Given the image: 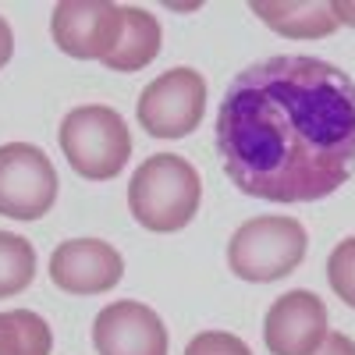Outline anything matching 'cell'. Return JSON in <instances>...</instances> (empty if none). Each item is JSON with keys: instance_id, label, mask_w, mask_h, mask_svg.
Listing matches in <instances>:
<instances>
[{"instance_id": "7a4b0ae2", "label": "cell", "mask_w": 355, "mask_h": 355, "mask_svg": "<svg viewBox=\"0 0 355 355\" xmlns=\"http://www.w3.org/2000/svg\"><path fill=\"white\" fill-rule=\"evenodd\" d=\"M202 202L199 171L178 153L146 157L128 182V210L132 217L157 234H171L192 224Z\"/></svg>"}, {"instance_id": "52a82bcc", "label": "cell", "mask_w": 355, "mask_h": 355, "mask_svg": "<svg viewBox=\"0 0 355 355\" xmlns=\"http://www.w3.org/2000/svg\"><path fill=\"white\" fill-rule=\"evenodd\" d=\"M50 36L75 61H103L121 40V8L110 0H61L50 15Z\"/></svg>"}, {"instance_id": "e0dca14e", "label": "cell", "mask_w": 355, "mask_h": 355, "mask_svg": "<svg viewBox=\"0 0 355 355\" xmlns=\"http://www.w3.org/2000/svg\"><path fill=\"white\" fill-rule=\"evenodd\" d=\"M313 355H355V341L341 331H327V338H323V345Z\"/></svg>"}, {"instance_id": "9c48e42d", "label": "cell", "mask_w": 355, "mask_h": 355, "mask_svg": "<svg viewBox=\"0 0 355 355\" xmlns=\"http://www.w3.org/2000/svg\"><path fill=\"white\" fill-rule=\"evenodd\" d=\"M125 277V259L103 239H68L50 256V281L68 295H103Z\"/></svg>"}, {"instance_id": "ac0fdd59", "label": "cell", "mask_w": 355, "mask_h": 355, "mask_svg": "<svg viewBox=\"0 0 355 355\" xmlns=\"http://www.w3.org/2000/svg\"><path fill=\"white\" fill-rule=\"evenodd\" d=\"M11 53H15V33H11V21H8V18H0V68H8Z\"/></svg>"}, {"instance_id": "277c9868", "label": "cell", "mask_w": 355, "mask_h": 355, "mask_svg": "<svg viewBox=\"0 0 355 355\" xmlns=\"http://www.w3.org/2000/svg\"><path fill=\"white\" fill-rule=\"evenodd\" d=\"M309 234L295 217H252L227 242V266L249 284H270L299 270Z\"/></svg>"}, {"instance_id": "30bf717a", "label": "cell", "mask_w": 355, "mask_h": 355, "mask_svg": "<svg viewBox=\"0 0 355 355\" xmlns=\"http://www.w3.org/2000/svg\"><path fill=\"white\" fill-rule=\"evenodd\" d=\"M93 345L100 355H167V327L150 306L121 299L96 313Z\"/></svg>"}, {"instance_id": "2e32d148", "label": "cell", "mask_w": 355, "mask_h": 355, "mask_svg": "<svg viewBox=\"0 0 355 355\" xmlns=\"http://www.w3.org/2000/svg\"><path fill=\"white\" fill-rule=\"evenodd\" d=\"M185 355H252V348L239 338V334H227V331H202L189 341Z\"/></svg>"}, {"instance_id": "8992f818", "label": "cell", "mask_w": 355, "mask_h": 355, "mask_svg": "<svg viewBox=\"0 0 355 355\" xmlns=\"http://www.w3.org/2000/svg\"><path fill=\"white\" fill-rule=\"evenodd\" d=\"M206 78L196 68H171L139 93L135 117L153 139H185L202 125Z\"/></svg>"}, {"instance_id": "d6986e66", "label": "cell", "mask_w": 355, "mask_h": 355, "mask_svg": "<svg viewBox=\"0 0 355 355\" xmlns=\"http://www.w3.org/2000/svg\"><path fill=\"white\" fill-rule=\"evenodd\" d=\"M331 11H334L338 25L355 28V0H331Z\"/></svg>"}, {"instance_id": "8fae6325", "label": "cell", "mask_w": 355, "mask_h": 355, "mask_svg": "<svg viewBox=\"0 0 355 355\" xmlns=\"http://www.w3.org/2000/svg\"><path fill=\"white\" fill-rule=\"evenodd\" d=\"M249 11L284 40H327L341 28L331 0H256Z\"/></svg>"}, {"instance_id": "6da1fadb", "label": "cell", "mask_w": 355, "mask_h": 355, "mask_svg": "<svg viewBox=\"0 0 355 355\" xmlns=\"http://www.w3.org/2000/svg\"><path fill=\"white\" fill-rule=\"evenodd\" d=\"M214 135L239 192L266 202L327 199L355 167V82L320 57H266L234 75Z\"/></svg>"}, {"instance_id": "4fadbf2b", "label": "cell", "mask_w": 355, "mask_h": 355, "mask_svg": "<svg viewBox=\"0 0 355 355\" xmlns=\"http://www.w3.org/2000/svg\"><path fill=\"white\" fill-rule=\"evenodd\" d=\"M53 334L50 323L33 309L0 313V355H50Z\"/></svg>"}, {"instance_id": "ba28073f", "label": "cell", "mask_w": 355, "mask_h": 355, "mask_svg": "<svg viewBox=\"0 0 355 355\" xmlns=\"http://www.w3.org/2000/svg\"><path fill=\"white\" fill-rule=\"evenodd\" d=\"M323 338H327V306L316 291H284L263 316V341L270 355H313Z\"/></svg>"}, {"instance_id": "5bb4252c", "label": "cell", "mask_w": 355, "mask_h": 355, "mask_svg": "<svg viewBox=\"0 0 355 355\" xmlns=\"http://www.w3.org/2000/svg\"><path fill=\"white\" fill-rule=\"evenodd\" d=\"M36 277V249L28 239L0 231V299L21 295Z\"/></svg>"}, {"instance_id": "3957f363", "label": "cell", "mask_w": 355, "mask_h": 355, "mask_svg": "<svg viewBox=\"0 0 355 355\" xmlns=\"http://www.w3.org/2000/svg\"><path fill=\"white\" fill-rule=\"evenodd\" d=\"M57 142H61L71 171L89 182H110L132 157V132L125 117L103 103L71 107L61 121Z\"/></svg>"}, {"instance_id": "5b68a950", "label": "cell", "mask_w": 355, "mask_h": 355, "mask_svg": "<svg viewBox=\"0 0 355 355\" xmlns=\"http://www.w3.org/2000/svg\"><path fill=\"white\" fill-rule=\"evenodd\" d=\"M57 171L50 157L33 142L0 146V217L43 220L57 202Z\"/></svg>"}, {"instance_id": "9a60e30c", "label": "cell", "mask_w": 355, "mask_h": 355, "mask_svg": "<svg viewBox=\"0 0 355 355\" xmlns=\"http://www.w3.org/2000/svg\"><path fill=\"white\" fill-rule=\"evenodd\" d=\"M327 281L334 288V295L355 309V234L345 242H338L331 249V259H327Z\"/></svg>"}, {"instance_id": "7c38bea8", "label": "cell", "mask_w": 355, "mask_h": 355, "mask_svg": "<svg viewBox=\"0 0 355 355\" xmlns=\"http://www.w3.org/2000/svg\"><path fill=\"white\" fill-rule=\"evenodd\" d=\"M160 43H164V33H160V21L146 11V8H121V40L117 46L103 57V68L110 71H121V75H132V71H142L146 64L157 61L160 53Z\"/></svg>"}]
</instances>
